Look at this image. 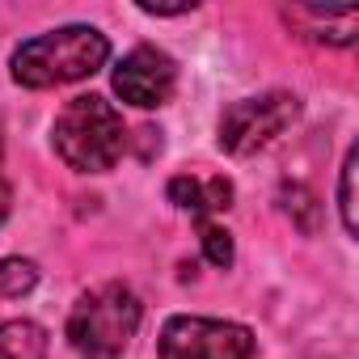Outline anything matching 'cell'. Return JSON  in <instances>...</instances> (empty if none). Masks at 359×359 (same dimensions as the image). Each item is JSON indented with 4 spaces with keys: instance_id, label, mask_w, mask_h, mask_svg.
Instances as JSON below:
<instances>
[{
    "instance_id": "6da1fadb",
    "label": "cell",
    "mask_w": 359,
    "mask_h": 359,
    "mask_svg": "<svg viewBox=\"0 0 359 359\" xmlns=\"http://www.w3.org/2000/svg\"><path fill=\"white\" fill-rule=\"evenodd\" d=\"M106 60H110V39L97 26L76 22V26H60V30L26 39L13 51L9 68L22 89H55V85L93 76Z\"/></svg>"
},
{
    "instance_id": "7a4b0ae2",
    "label": "cell",
    "mask_w": 359,
    "mask_h": 359,
    "mask_svg": "<svg viewBox=\"0 0 359 359\" xmlns=\"http://www.w3.org/2000/svg\"><path fill=\"white\" fill-rule=\"evenodd\" d=\"M51 144L68 169L106 173L127 152V127H123V114L102 93H81L60 110L51 127Z\"/></svg>"
},
{
    "instance_id": "3957f363",
    "label": "cell",
    "mask_w": 359,
    "mask_h": 359,
    "mask_svg": "<svg viewBox=\"0 0 359 359\" xmlns=\"http://www.w3.org/2000/svg\"><path fill=\"white\" fill-rule=\"evenodd\" d=\"M144 321V304L127 283L89 287L68 313V346L81 359H118Z\"/></svg>"
},
{
    "instance_id": "277c9868",
    "label": "cell",
    "mask_w": 359,
    "mask_h": 359,
    "mask_svg": "<svg viewBox=\"0 0 359 359\" xmlns=\"http://www.w3.org/2000/svg\"><path fill=\"white\" fill-rule=\"evenodd\" d=\"M300 118V97L287 89H271L258 97H241L220 114V148L233 156H254L262 148H271L287 127H296Z\"/></svg>"
},
{
    "instance_id": "5b68a950",
    "label": "cell",
    "mask_w": 359,
    "mask_h": 359,
    "mask_svg": "<svg viewBox=\"0 0 359 359\" xmlns=\"http://www.w3.org/2000/svg\"><path fill=\"white\" fill-rule=\"evenodd\" d=\"M161 359H254L258 338L250 325L220 317H169L156 338Z\"/></svg>"
},
{
    "instance_id": "8992f818",
    "label": "cell",
    "mask_w": 359,
    "mask_h": 359,
    "mask_svg": "<svg viewBox=\"0 0 359 359\" xmlns=\"http://www.w3.org/2000/svg\"><path fill=\"white\" fill-rule=\"evenodd\" d=\"M114 93L135 106V110H156L173 97L177 89V64L161 51V47H135L127 51L118 64H114V76H110Z\"/></svg>"
},
{
    "instance_id": "52a82bcc",
    "label": "cell",
    "mask_w": 359,
    "mask_h": 359,
    "mask_svg": "<svg viewBox=\"0 0 359 359\" xmlns=\"http://www.w3.org/2000/svg\"><path fill=\"white\" fill-rule=\"evenodd\" d=\"M287 30H296L300 39L317 43V47H351L355 30H359V9H321V5H287L283 9Z\"/></svg>"
},
{
    "instance_id": "ba28073f",
    "label": "cell",
    "mask_w": 359,
    "mask_h": 359,
    "mask_svg": "<svg viewBox=\"0 0 359 359\" xmlns=\"http://www.w3.org/2000/svg\"><path fill=\"white\" fill-rule=\"evenodd\" d=\"M169 203L203 224L233 208V182L220 173H177L169 182Z\"/></svg>"
},
{
    "instance_id": "9c48e42d",
    "label": "cell",
    "mask_w": 359,
    "mask_h": 359,
    "mask_svg": "<svg viewBox=\"0 0 359 359\" xmlns=\"http://www.w3.org/2000/svg\"><path fill=\"white\" fill-rule=\"evenodd\" d=\"M51 338L39 321L30 317H13L0 325V359H47Z\"/></svg>"
},
{
    "instance_id": "30bf717a",
    "label": "cell",
    "mask_w": 359,
    "mask_h": 359,
    "mask_svg": "<svg viewBox=\"0 0 359 359\" xmlns=\"http://www.w3.org/2000/svg\"><path fill=\"white\" fill-rule=\"evenodd\" d=\"M34 283H39V266L30 258H0V296H9V300L30 296Z\"/></svg>"
},
{
    "instance_id": "8fae6325",
    "label": "cell",
    "mask_w": 359,
    "mask_h": 359,
    "mask_svg": "<svg viewBox=\"0 0 359 359\" xmlns=\"http://www.w3.org/2000/svg\"><path fill=\"white\" fill-rule=\"evenodd\" d=\"M355 165H359V152L351 148L346 161H342V173H338V212H342V229L351 237L359 233V216H355Z\"/></svg>"
},
{
    "instance_id": "7c38bea8",
    "label": "cell",
    "mask_w": 359,
    "mask_h": 359,
    "mask_svg": "<svg viewBox=\"0 0 359 359\" xmlns=\"http://www.w3.org/2000/svg\"><path fill=\"white\" fill-rule=\"evenodd\" d=\"M199 241H203V254H208L212 266H220V271L233 266V233H229V229L203 220V224H199Z\"/></svg>"
},
{
    "instance_id": "4fadbf2b",
    "label": "cell",
    "mask_w": 359,
    "mask_h": 359,
    "mask_svg": "<svg viewBox=\"0 0 359 359\" xmlns=\"http://www.w3.org/2000/svg\"><path fill=\"white\" fill-rule=\"evenodd\" d=\"M9 203H13V195H9V182H5V173H0V224L9 220Z\"/></svg>"
}]
</instances>
